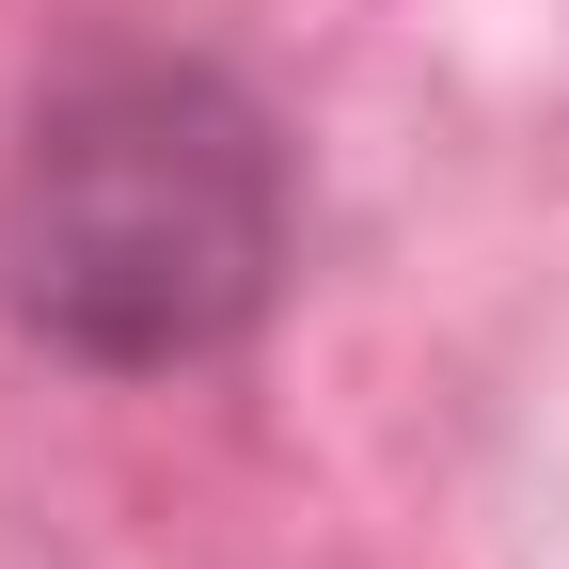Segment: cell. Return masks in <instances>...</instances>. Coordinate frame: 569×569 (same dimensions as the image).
<instances>
[{
    "mask_svg": "<svg viewBox=\"0 0 569 569\" xmlns=\"http://www.w3.org/2000/svg\"><path fill=\"white\" fill-rule=\"evenodd\" d=\"M301 284V127L190 32H96L0 127V332L63 380H206Z\"/></svg>",
    "mask_w": 569,
    "mask_h": 569,
    "instance_id": "cell-1",
    "label": "cell"
}]
</instances>
